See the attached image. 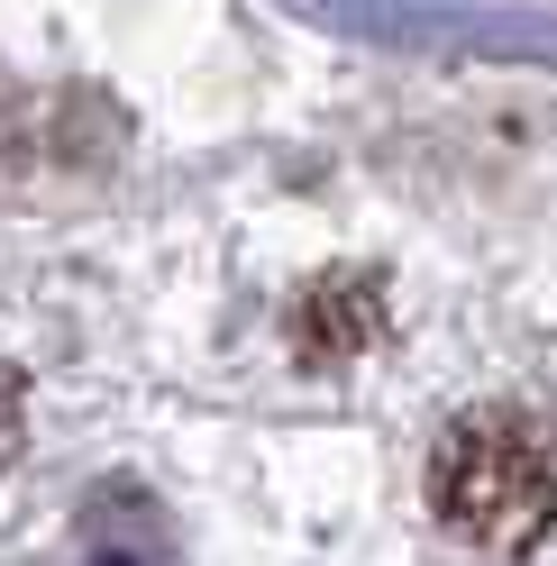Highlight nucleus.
<instances>
[{
  "mask_svg": "<svg viewBox=\"0 0 557 566\" xmlns=\"http://www.w3.org/2000/svg\"><path fill=\"white\" fill-rule=\"evenodd\" d=\"M430 512L484 557H521L557 530V430L521 402H484L430 457Z\"/></svg>",
  "mask_w": 557,
  "mask_h": 566,
  "instance_id": "1",
  "label": "nucleus"
},
{
  "mask_svg": "<svg viewBox=\"0 0 557 566\" xmlns=\"http://www.w3.org/2000/svg\"><path fill=\"white\" fill-rule=\"evenodd\" d=\"M10 448H19V384L0 375V467H10Z\"/></svg>",
  "mask_w": 557,
  "mask_h": 566,
  "instance_id": "2",
  "label": "nucleus"
}]
</instances>
